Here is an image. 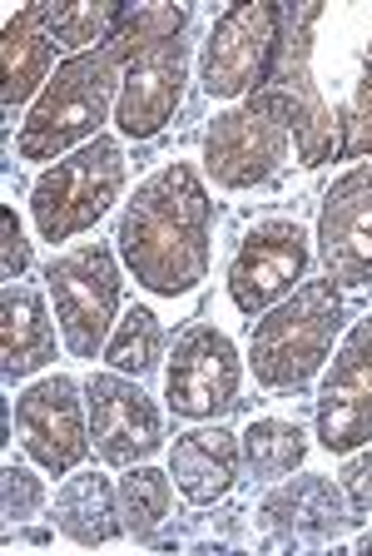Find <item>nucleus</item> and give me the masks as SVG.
I'll return each instance as SVG.
<instances>
[{
	"label": "nucleus",
	"instance_id": "28",
	"mask_svg": "<svg viewBox=\"0 0 372 556\" xmlns=\"http://www.w3.org/2000/svg\"><path fill=\"white\" fill-rule=\"evenodd\" d=\"M0 249H5V258H0V268H5V278H21L25 274V264H30V243H25V233H21V219H15V208H5L0 214Z\"/></svg>",
	"mask_w": 372,
	"mask_h": 556
},
{
	"label": "nucleus",
	"instance_id": "29",
	"mask_svg": "<svg viewBox=\"0 0 372 556\" xmlns=\"http://www.w3.org/2000/svg\"><path fill=\"white\" fill-rule=\"evenodd\" d=\"M358 552H372V536H362V542H358Z\"/></svg>",
	"mask_w": 372,
	"mask_h": 556
},
{
	"label": "nucleus",
	"instance_id": "7",
	"mask_svg": "<svg viewBox=\"0 0 372 556\" xmlns=\"http://www.w3.org/2000/svg\"><path fill=\"white\" fill-rule=\"evenodd\" d=\"M46 278H50V299H55L65 348L75 358H94L110 343V328H115V313H119L115 254L105 243H85L75 254H60L46 268Z\"/></svg>",
	"mask_w": 372,
	"mask_h": 556
},
{
	"label": "nucleus",
	"instance_id": "15",
	"mask_svg": "<svg viewBox=\"0 0 372 556\" xmlns=\"http://www.w3.org/2000/svg\"><path fill=\"white\" fill-rule=\"evenodd\" d=\"M184 80H189V46L184 35L159 40V46L140 50L125 65V85H119V104L115 119L129 139H150L169 125V115L184 100Z\"/></svg>",
	"mask_w": 372,
	"mask_h": 556
},
{
	"label": "nucleus",
	"instance_id": "13",
	"mask_svg": "<svg viewBox=\"0 0 372 556\" xmlns=\"http://www.w3.org/2000/svg\"><path fill=\"white\" fill-rule=\"evenodd\" d=\"M85 413H90V407L80 403V382L65 378V372L36 382V388L21 393V403H15V428H21L25 452H30L50 477L70 472L85 452H90Z\"/></svg>",
	"mask_w": 372,
	"mask_h": 556
},
{
	"label": "nucleus",
	"instance_id": "10",
	"mask_svg": "<svg viewBox=\"0 0 372 556\" xmlns=\"http://www.w3.org/2000/svg\"><path fill=\"white\" fill-rule=\"evenodd\" d=\"M85 407H90V442L100 452V463L134 467L150 452H159V407L150 403L140 382L119 378V372H94L85 382Z\"/></svg>",
	"mask_w": 372,
	"mask_h": 556
},
{
	"label": "nucleus",
	"instance_id": "21",
	"mask_svg": "<svg viewBox=\"0 0 372 556\" xmlns=\"http://www.w3.org/2000/svg\"><path fill=\"white\" fill-rule=\"evenodd\" d=\"M125 5H115V0H100V5H55L50 0L46 5V25L50 35H55V46L75 50V55H85V50H100L110 46L119 35V25H125Z\"/></svg>",
	"mask_w": 372,
	"mask_h": 556
},
{
	"label": "nucleus",
	"instance_id": "27",
	"mask_svg": "<svg viewBox=\"0 0 372 556\" xmlns=\"http://www.w3.org/2000/svg\"><path fill=\"white\" fill-rule=\"evenodd\" d=\"M343 492H348V511L352 521H362L372 511V452H358L343 467Z\"/></svg>",
	"mask_w": 372,
	"mask_h": 556
},
{
	"label": "nucleus",
	"instance_id": "25",
	"mask_svg": "<svg viewBox=\"0 0 372 556\" xmlns=\"http://www.w3.org/2000/svg\"><path fill=\"white\" fill-rule=\"evenodd\" d=\"M337 154H343V160L372 154V46H368V70H362L358 100H352V115H348V135L337 139Z\"/></svg>",
	"mask_w": 372,
	"mask_h": 556
},
{
	"label": "nucleus",
	"instance_id": "8",
	"mask_svg": "<svg viewBox=\"0 0 372 556\" xmlns=\"http://www.w3.org/2000/svg\"><path fill=\"white\" fill-rule=\"evenodd\" d=\"M164 397L179 417H219L239 403V348L209 324H194L175 343V358L164 372Z\"/></svg>",
	"mask_w": 372,
	"mask_h": 556
},
{
	"label": "nucleus",
	"instance_id": "6",
	"mask_svg": "<svg viewBox=\"0 0 372 556\" xmlns=\"http://www.w3.org/2000/svg\"><path fill=\"white\" fill-rule=\"evenodd\" d=\"M283 50V11L254 0V5H229L214 21L209 46H204V90L214 100H239V94L268 90Z\"/></svg>",
	"mask_w": 372,
	"mask_h": 556
},
{
	"label": "nucleus",
	"instance_id": "11",
	"mask_svg": "<svg viewBox=\"0 0 372 556\" xmlns=\"http://www.w3.org/2000/svg\"><path fill=\"white\" fill-rule=\"evenodd\" d=\"M318 442L328 452H358L372 442V318H362L323 378Z\"/></svg>",
	"mask_w": 372,
	"mask_h": 556
},
{
	"label": "nucleus",
	"instance_id": "4",
	"mask_svg": "<svg viewBox=\"0 0 372 556\" xmlns=\"http://www.w3.org/2000/svg\"><path fill=\"white\" fill-rule=\"evenodd\" d=\"M119 189H125V150H119V139L100 135L90 144H80L75 154L55 160V169L40 174L30 208H36L40 233L50 243H60L105 219Z\"/></svg>",
	"mask_w": 372,
	"mask_h": 556
},
{
	"label": "nucleus",
	"instance_id": "18",
	"mask_svg": "<svg viewBox=\"0 0 372 556\" xmlns=\"http://www.w3.org/2000/svg\"><path fill=\"white\" fill-rule=\"evenodd\" d=\"M50 60H55V35L46 25V5L15 11L11 25H5V40H0V70H5L0 100H5V115L40 90V80L50 75Z\"/></svg>",
	"mask_w": 372,
	"mask_h": 556
},
{
	"label": "nucleus",
	"instance_id": "3",
	"mask_svg": "<svg viewBox=\"0 0 372 556\" xmlns=\"http://www.w3.org/2000/svg\"><path fill=\"white\" fill-rule=\"evenodd\" d=\"M337 328H343V293L333 278H313L293 289V299H283L254 328V378L273 393H298L313 382V372L323 368L328 348H333Z\"/></svg>",
	"mask_w": 372,
	"mask_h": 556
},
{
	"label": "nucleus",
	"instance_id": "1",
	"mask_svg": "<svg viewBox=\"0 0 372 556\" xmlns=\"http://www.w3.org/2000/svg\"><path fill=\"white\" fill-rule=\"evenodd\" d=\"M209 189L198 185L189 164H169L150 174L129 199L125 219H119V254L150 293L179 299L209 274Z\"/></svg>",
	"mask_w": 372,
	"mask_h": 556
},
{
	"label": "nucleus",
	"instance_id": "23",
	"mask_svg": "<svg viewBox=\"0 0 372 556\" xmlns=\"http://www.w3.org/2000/svg\"><path fill=\"white\" fill-rule=\"evenodd\" d=\"M303 457H308V442H303L298 422L264 417V422H254L244 432V463L254 477H288Z\"/></svg>",
	"mask_w": 372,
	"mask_h": 556
},
{
	"label": "nucleus",
	"instance_id": "5",
	"mask_svg": "<svg viewBox=\"0 0 372 556\" xmlns=\"http://www.w3.org/2000/svg\"><path fill=\"white\" fill-rule=\"evenodd\" d=\"M288 139H293V119L283 110V100L273 90H258L214 119L209 139H204V164H209L214 185L254 189L268 185L283 169Z\"/></svg>",
	"mask_w": 372,
	"mask_h": 556
},
{
	"label": "nucleus",
	"instance_id": "12",
	"mask_svg": "<svg viewBox=\"0 0 372 556\" xmlns=\"http://www.w3.org/2000/svg\"><path fill=\"white\" fill-rule=\"evenodd\" d=\"M318 15H323V5H298V15H293L298 25H293L288 46H283V60H279V70H273V80H268V90L279 94L293 119V144H298L303 164H323L328 154L337 150V119H333V110H328V100L318 94L313 75H308Z\"/></svg>",
	"mask_w": 372,
	"mask_h": 556
},
{
	"label": "nucleus",
	"instance_id": "9",
	"mask_svg": "<svg viewBox=\"0 0 372 556\" xmlns=\"http://www.w3.org/2000/svg\"><path fill=\"white\" fill-rule=\"evenodd\" d=\"M303 268H308V233L288 219H268L258 229H248V239L239 243V254L229 264V299L239 313H264L279 299H288L298 289Z\"/></svg>",
	"mask_w": 372,
	"mask_h": 556
},
{
	"label": "nucleus",
	"instance_id": "20",
	"mask_svg": "<svg viewBox=\"0 0 372 556\" xmlns=\"http://www.w3.org/2000/svg\"><path fill=\"white\" fill-rule=\"evenodd\" d=\"M55 521L75 546L115 542V536L125 532V521H119V492H110V482L94 472L70 477L65 492L55 497Z\"/></svg>",
	"mask_w": 372,
	"mask_h": 556
},
{
	"label": "nucleus",
	"instance_id": "14",
	"mask_svg": "<svg viewBox=\"0 0 372 556\" xmlns=\"http://www.w3.org/2000/svg\"><path fill=\"white\" fill-rule=\"evenodd\" d=\"M318 249L337 289L372 283V169L358 164L323 194L318 214Z\"/></svg>",
	"mask_w": 372,
	"mask_h": 556
},
{
	"label": "nucleus",
	"instance_id": "22",
	"mask_svg": "<svg viewBox=\"0 0 372 556\" xmlns=\"http://www.w3.org/2000/svg\"><path fill=\"white\" fill-rule=\"evenodd\" d=\"M169 517V472L159 467H129V477L119 482V521L134 542H150Z\"/></svg>",
	"mask_w": 372,
	"mask_h": 556
},
{
	"label": "nucleus",
	"instance_id": "17",
	"mask_svg": "<svg viewBox=\"0 0 372 556\" xmlns=\"http://www.w3.org/2000/svg\"><path fill=\"white\" fill-rule=\"evenodd\" d=\"M239 457H244V442L233 438L229 428H194L184 438H175V452H169V477L179 482L194 507H209L239 477Z\"/></svg>",
	"mask_w": 372,
	"mask_h": 556
},
{
	"label": "nucleus",
	"instance_id": "19",
	"mask_svg": "<svg viewBox=\"0 0 372 556\" xmlns=\"http://www.w3.org/2000/svg\"><path fill=\"white\" fill-rule=\"evenodd\" d=\"M0 318H5V378L11 382L46 368V363L55 358V333H50V313H46L40 289H30V283H5Z\"/></svg>",
	"mask_w": 372,
	"mask_h": 556
},
{
	"label": "nucleus",
	"instance_id": "16",
	"mask_svg": "<svg viewBox=\"0 0 372 556\" xmlns=\"http://www.w3.org/2000/svg\"><path fill=\"white\" fill-rule=\"evenodd\" d=\"M264 521L283 546H328L352 521V511H343V497L328 477H298L264 497Z\"/></svg>",
	"mask_w": 372,
	"mask_h": 556
},
{
	"label": "nucleus",
	"instance_id": "26",
	"mask_svg": "<svg viewBox=\"0 0 372 556\" xmlns=\"http://www.w3.org/2000/svg\"><path fill=\"white\" fill-rule=\"evenodd\" d=\"M5 517L11 521H25V517H36L40 502H46V486H40V477L30 472V467H15L5 463Z\"/></svg>",
	"mask_w": 372,
	"mask_h": 556
},
{
	"label": "nucleus",
	"instance_id": "2",
	"mask_svg": "<svg viewBox=\"0 0 372 556\" xmlns=\"http://www.w3.org/2000/svg\"><path fill=\"white\" fill-rule=\"evenodd\" d=\"M125 65L129 55L119 50V40L65 60L21 129L25 160H65V150L100 139V125L115 104V85H125V75H119Z\"/></svg>",
	"mask_w": 372,
	"mask_h": 556
},
{
	"label": "nucleus",
	"instance_id": "24",
	"mask_svg": "<svg viewBox=\"0 0 372 556\" xmlns=\"http://www.w3.org/2000/svg\"><path fill=\"white\" fill-rule=\"evenodd\" d=\"M159 348H164V328L159 318H154L150 308H129L125 318H119V328L110 333L105 343V358L115 372H150L154 363H159Z\"/></svg>",
	"mask_w": 372,
	"mask_h": 556
}]
</instances>
